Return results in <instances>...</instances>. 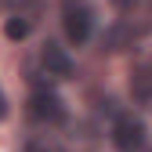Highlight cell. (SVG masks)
<instances>
[{
  "instance_id": "1",
  "label": "cell",
  "mask_w": 152,
  "mask_h": 152,
  "mask_svg": "<svg viewBox=\"0 0 152 152\" xmlns=\"http://www.w3.org/2000/svg\"><path fill=\"white\" fill-rule=\"evenodd\" d=\"M62 26H65L69 44H87V40H91V29H94V11L87 7V0H65Z\"/></svg>"
},
{
  "instance_id": "2",
  "label": "cell",
  "mask_w": 152,
  "mask_h": 152,
  "mask_svg": "<svg viewBox=\"0 0 152 152\" xmlns=\"http://www.w3.org/2000/svg\"><path fill=\"white\" fill-rule=\"evenodd\" d=\"M112 145H116L120 152H141L145 148V123L134 116V112L116 116V123H112Z\"/></svg>"
},
{
  "instance_id": "3",
  "label": "cell",
  "mask_w": 152,
  "mask_h": 152,
  "mask_svg": "<svg viewBox=\"0 0 152 152\" xmlns=\"http://www.w3.org/2000/svg\"><path fill=\"white\" fill-rule=\"evenodd\" d=\"M29 116L40 120V123H62L65 120V105L54 91H36L29 98Z\"/></svg>"
},
{
  "instance_id": "4",
  "label": "cell",
  "mask_w": 152,
  "mask_h": 152,
  "mask_svg": "<svg viewBox=\"0 0 152 152\" xmlns=\"http://www.w3.org/2000/svg\"><path fill=\"white\" fill-rule=\"evenodd\" d=\"M40 65H44V72L47 76H54V80H65V76H72V58L58 47V44H44V51H40Z\"/></svg>"
},
{
  "instance_id": "5",
  "label": "cell",
  "mask_w": 152,
  "mask_h": 152,
  "mask_svg": "<svg viewBox=\"0 0 152 152\" xmlns=\"http://www.w3.org/2000/svg\"><path fill=\"white\" fill-rule=\"evenodd\" d=\"M130 94H134L138 105H152V65L130 69Z\"/></svg>"
},
{
  "instance_id": "6",
  "label": "cell",
  "mask_w": 152,
  "mask_h": 152,
  "mask_svg": "<svg viewBox=\"0 0 152 152\" xmlns=\"http://www.w3.org/2000/svg\"><path fill=\"white\" fill-rule=\"evenodd\" d=\"M105 51H123V47H134V33H130L127 26H112L109 33H105Z\"/></svg>"
},
{
  "instance_id": "7",
  "label": "cell",
  "mask_w": 152,
  "mask_h": 152,
  "mask_svg": "<svg viewBox=\"0 0 152 152\" xmlns=\"http://www.w3.org/2000/svg\"><path fill=\"white\" fill-rule=\"evenodd\" d=\"M29 29H33V18H29V15H22V11H18V15H11L7 22H4L7 40H26V36H29Z\"/></svg>"
},
{
  "instance_id": "8",
  "label": "cell",
  "mask_w": 152,
  "mask_h": 152,
  "mask_svg": "<svg viewBox=\"0 0 152 152\" xmlns=\"http://www.w3.org/2000/svg\"><path fill=\"white\" fill-rule=\"evenodd\" d=\"M138 51H141V65H152V33H145V36H141Z\"/></svg>"
},
{
  "instance_id": "9",
  "label": "cell",
  "mask_w": 152,
  "mask_h": 152,
  "mask_svg": "<svg viewBox=\"0 0 152 152\" xmlns=\"http://www.w3.org/2000/svg\"><path fill=\"white\" fill-rule=\"evenodd\" d=\"M22 152H58V148H54L51 141H44V138H33V141H26Z\"/></svg>"
},
{
  "instance_id": "10",
  "label": "cell",
  "mask_w": 152,
  "mask_h": 152,
  "mask_svg": "<svg viewBox=\"0 0 152 152\" xmlns=\"http://www.w3.org/2000/svg\"><path fill=\"white\" fill-rule=\"evenodd\" d=\"M112 4H116L120 11H130V7H138V0H112Z\"/></svg>"
},
{
  "instance_id": "11",
  "label": "cell",
  "mask_w": 152,
  "mask_h": 152,
  "mask_svg": "<svg viewBox=\"0 0 152 152\" xmlns=\"http://www.w3.org/2000/svg\"><path fill=\"white\" fill-rule=\"evenodd\" d=\"M4 116H7V94L0 91V120H4Z\"/></svg>"
}]
</instances>
